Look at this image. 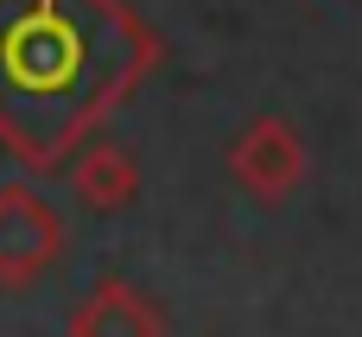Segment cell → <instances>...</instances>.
Wrapping results in <instances>:
<instances>
[{
	"instance_id": "1",
	"label": "cell",
	"mask_w": 362,
	"mask_h": 337,
	"mask_svg": "<svg viewBox=\"0 0 362 337\" xmlns=\"http://www.w3.org/2000/svg\"><path fill=\"white\" fill-rule=\"evenodd\" d=\"M159 32L127 0H0V147L57 172L159 70Z\"/></svg>"
},
{
	"instance_id": "2",
	"label": "cell",
	"mask_w": 362,
	"mask_h": 337,
	"mask_svg": "<svg viewBox=\"0 0 362 337\" xmlns=\"http://www.w3.org/2000/svg\"><path fill=\"white\" fill-rule=\"evenodd\" d=\"M64 217L32 185H0V287L25 293L64 261Z\"/></svg>"
},
{
	"instance_id": "3",
	"label": "cell",
	"mask_w": 362,
	"mask_h": 337,
	"mask_svg": "<svg viewBox=\"0 0 362 337\" xmlns=\"http://www.w3.org/2000/svg\"><path fill=\"white\" fill-rule=\"evenodd\" d=\"M305 172H312V153H305L299 127L280 121V115L248 121V127L235 134V147H229V178H235L248 198H261V204H286V198L305 185Z\"/></svg>"
},
{
	"instance_id": "4",
	"label": "cell",
	"mask_w": 362,
	"mask_h": 337,
	"mask_svg": "<svg viewBox=\"0 0 362 337\" xmlns=\"http://www.w3.org/2000/svg\"><path fill=\"white\" fill-rule=\"evenodd\" d=\"M64 172H70L76 204L95 210V217H115V210H127V204L140 198V166H134V153L115 147V140H102V134H89V140L64 159Z\"/></svg>"
},
{
	"instance_id": "5",
	"label": "cell",
	"mask_w": 362,
	"mask_h": 337,
	"mask_svg": "<svg viewBox=\"0 0 362 337\" xmlns=\"http://www.w3.org/2000/svg\"><path fill=\"white\" fill-rule=\"evenodd\" d=\"M64 337H165V312L134 280H95L89 299L70 312Z\"/></svg>"
}]
</instances>
